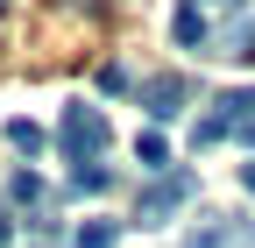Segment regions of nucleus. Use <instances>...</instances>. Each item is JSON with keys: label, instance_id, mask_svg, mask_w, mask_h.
Returning a JSON list of instances; mask_svg holds the SVG:
<instances>
[{"label": "nucleus", "instance_id": "2", "mask_svg": "<svg viewBox=\"0 0 255 248\" xmlns=\"http://www.w3.org/2000/svg\"><path fill=\"white\" fill-rule=\"evenodd\" d=\"M57 142H64V156H71V163H92V156L114 142V128H107L100 107H64V114H57Z\"/></svg>", "mask_w": 255, "mask_h": 248}, {"label": "nucleus", "instance_id": "12", "mask_svg": "<svg viewBox=\"0 0 255 248\" xmlns=\"http://www.w3.org/2000/svg\"><path fill=\"white\" fill-rule=\"evenodd\" d=\"M100 92H128V71L121 64H100Z\"/></svg>", "mask_w": 255, "mask_h": 248}, {"label": "nucleus", "instance_id": "14", "mask_svg": "<svg viewBox=\"0 0 255 248\" xmlns=\"http://www.w3.org/2000/svg\"><path fill=\"white\" fill-rule=\"evenodd\" d=\"M241 184H248V192H255V163H241Z\"/></svg>", "mask_w": 255, "mask_h": 248}, {"label": "nucleus", "instance_id": "3", "mask_svg": "<svg viewBox=\"0 0 255 248\" xmlns=\"http://www.w3.org/2000/svg\"><path fill=\"white\" fill-rule=\"evenodd\" d=\"M184 199H191V170H163V177H156L149 192L135 199V227H163Z\"/></svg>", "mask_w": 255, "mask_h": 248}, {"label": "nucleus", "instance_id": "4", "mask_svg": "<svg viewBox=\"0 0 255 248\" xmlns=\"http://www.w3.org/2000/svg\"><path fill=\"white\" fill-rule=\"evenodd\" d=\"M255 241V227L248 220H234V213H220V220H199L184 234V248H248Z\"/></svg>", "mask_w": 255, "mask_h": 248}, {"label": "nucleus", "instance_id": "8", "mask_svg": "<svg viewBox=\"0 0 255 248\" xmlns=\"http://www.w3.org/2000/svg\"><path fill=\"white\" fill-rule=\"evenodd\" d=\"M7 149L36 156V149H43V128H36V121H7Z\"/></svg>", "mask_w": 255, "mask_h": 248}, {"label": "nucleus", "instance_id": "11", "mask_svg": "<svg viewBox=\"0 0 255 248\" xmlns=\"http://www.w3.org/2000/svg\"><path fill=\"white\" fill-rule=\"evenodd\" d=\"M135 156H142L149 170H170V142H163V135H142V142H135Z\"/></svg>", "mask_w": 255, "mask_h": 248}, {"label": "nucleus", "instance_id": "10", "mask_svg": "<svg viewBox=\"0 0 255 248\" xmlns=\"http://www.w3.org/2000/svg\"><path fill=\"white\" fill-rule=\"evenodd\" d=\"M114 241H121L114 220H85V227H78V248H114Z\"/></svg>", "mask_w": 255, "mask_h": 248}, {"label": "nucleus", "instance_id": "5", "mask_svg": "<svg viewBox=\"0 0 255 248\" xmlns=\"http://www.w3.org/2000/svg\"><path fill=\"white\" fill-rule=\"evenodd\" d=\"M184 100H191V85H184L177 71H156V78L142 85V107H149L156 121H177V114H184Z\"/></svg>", "mask_w": 255, "mask_h": 248}, {"label": "nucleus", "instance_id": "9", "mask_svg": "<svg viewBox=\"0 0 255 248\" xmlns=\"http://www.w3.org/2000/svg\"><path fill=\"white\" fill-rule=\"evenodd\" d=\"M107 184H114L107 163H78V170H71V192H107Z\"/></svg>", "mask_w": 255, "mask_h": 248}, {"label": "nucleus", "instance_id": "13", "mask_svg": "<svg viewBox=\"0 0 255 248\" xmlns=\"http://www.w3.org/2000/svg\"><path fill=\"white\" fill-rule=\"evenodd\" d=\"M7 234H14V220H7V213H0V248H7Z\"/></svg>", "mask_w": 255, "mask_h": 248}, {"label": "nucleus", "instance_id": "15", "mask_svg": "<svg viewBox=\"0 0 255 248\" xmlns=\"http://www.w3.org/2000/svg\"><path fill=\"white\" fill-rule=\"evenodd\" d=\"M213 7H241V0H213Z\"/></svg>", "mask_w": 255, "mask_h": 248}, {"label": "nucleus", "instance_id": "1", "mask_svg": "<svg viewBox=\"0 0 255 248\" xmlns=\"http://www.w3.org/2000/svg\"><path fill=\"white\" fill-rule=\"evenodd\" d=\"M227 135H241L248 149H255V85H234V92H220V107L191 128V142L199 149H213V142H227Z\"/></svg>", "mask_w": 255, "mask_h": 248}, {"label": "nucleus", "instance_id": "7", "mask_svg": "<svg viewBox=\"0 0 255 248\" xmlns=\"http://www.w3.org/2000/svg\"><path fill=\"white\" fill-rule=\"evenodd\" d=\"M43 192H50V184H43L36 170H14V177H7V199H14V206H36Z\"/></svg>", "mask_w": 255, "mask_h": 248}, {"label": "nucleus", "instance_id": "6", "mask_svg": "<svg viewBox=\"0 0 255 248\" xmlns=\"http://www.w3.org/2000/svg\"><path fill=\"white\" fill-rule=\"evenodd\" d=\"M170 36H177L184 50H199V43H206V7H199V0H177V14H170Z\"/></svg>", "mask_w": 255, "mask_h": 248}]
</instances>
